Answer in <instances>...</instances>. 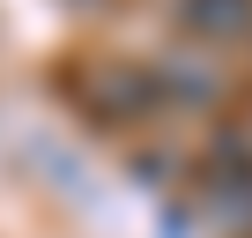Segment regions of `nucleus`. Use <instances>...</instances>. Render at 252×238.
Masks as SVG:
<instances>
[{"label": "nucleus", "mask_w": 252, "mask_h": 238, "mask_svg": "<svg viewBox=\"0 0 252 238\" xmlns=\"http://www.w3.org/2000/svg\"><path fill=\"white\" fill-rule=\"evenodd\" d=\"M193 30H208V38H230V30H252V0H193V15H186Z\"/></svg>", "instance_id": "nucleus-1"}]
</instances>
